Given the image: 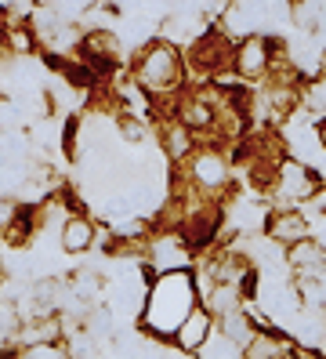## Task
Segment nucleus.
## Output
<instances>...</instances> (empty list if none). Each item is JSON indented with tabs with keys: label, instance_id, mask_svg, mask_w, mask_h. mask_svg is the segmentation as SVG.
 <instances>
[{
	"label": "nucleus",
	"instance_id": "obj_3",
	"mask_svg": "<svg viewBox=\"0 0 326 359\" xmlns=\"http://www.w3.org/2000/svg\"><path fill=\"white\" fill-rule=\"evenodd\" d=\"M210 334H214V330H210V312H207V309H192V312L185 316V323L174 330V341H178L185 352H200V348L207 345Z\"/></svg>",
	"mask_w": 326,
	"mask_h": 359
},
{
	"label": "nucleus",
	"instance_id": "obj_10",
	"mask_svg": "<svg viewBox=\"0 0 326 359\" xmlns=\"http://www.w3.org/2000/svg\"><path fill=\"white\" fill-rule=\"evenodd\" d=\"M200 359H243V348L225 334H210L207 345L200 348Z\"/></svg>",
	"mask_w": 326,
	"mask_h": 359
},
{
	"label": "nucleus",
	"instance_id": "obj_7",
	"mask_svg": "<svg viewBox=\"0 0 326 359\" xmlns=\"http://www.w3.org/2000/svg\"><path fill=\"white\" fill-rule=\"evenodd\" d=\"M269 232H272V240L294 247V243H301V240H308V222H304L301 215H294V210H283V215L272 218Z\"/></svg>",
	"mask_w": 326,
	"mask_h": 359
},
{
	"label": "nucleus",
	"instance_id": "obj_9",
	"mask_svg": "<svg viewBox=\"0 0 326 359\" xmlns=\"http://www.w3.org/2000/svg\"><path fill=\"white\" fill-rule=\"evenodd\" d=\"M192 178L200 182V185H207V189L222 185V182H225V163H222V156H214V153L196 156V163H192Z\"/></svg>",
	"mask_w": 326,
	"mask_h": 359
},
{
	"label": "nucleus",
	"instance_id": "obj_1",
	"mask_svg": "<svg viewBox=\"0 0 326 359\" xmlns=\"http://www.w3.org/2000/svg\"><path fill=\"white\" fill-rule=\"evenodd\" d=\"M196 283L189 272H163V280L149 290V298H145V312H142V320L152 334H174L182 323H185V316L196 309Z\"/></svg>",
	"mask_w": 326,
	"mask_h": 359
},
{
	"label": "nucleus",
	"instance_id": "obj_11",
	"mask_svg": "<svg viewBox=\"0 0 326 359\" xmlns=\"http://www.w3.org/2000/svg\"><path fill=\"white\" fill-rule=\"evenodd\" d=\"M319 145L326 149V120H322V128H319Z\"/></svg>",
	"mask_w": 326,
	"mask_h": 359
},
{
	"label": "nucleus",
	"instance_id": "obj_6",
	"mask_svg": "<svg viewBox=\"0 0 326 359\" xmlns=\"http://www.w3.org/2000/svg\"><path fill=\"white\" fill-rule=\"evenodd\" d=\"M312 189H315V182H312V175H308V167H301V163H294V160H287V163L279 167V193H283V196H290V200L312 196Z\"/></svg>",
	"mask_w": 326,
	"mask_h": 359
},
{
	"label": "nucleus",
	"instance_id": "obj_4",
	"mask_svg": "<svg viewBox=\"0 0 326 359\" xmlns=\"http://www.w3.org/2000/svg\"><path fill=\"white\" fill-rule=\"evenodd\" d=\"M287 262H290L294 269H301L304 276L319 280L322 272H326V247H322V243H315V240H301V243H294V247H290Z\"/></svg>",
	"mask_w": 326,
	"mask_h": 359
},
{
	"label": "nucleus",
	"instance_id": "obj_8",
	"mask_svg": "<svg viewBox=\"0 0 326 359\" xmlns=\"http://www.w3.org/2000/svg\"><path fill=\"white\" fill-rule=\"evenodd\" d=\"M91 243H95V225H91V222L80 218V215L65 218V225H62V247H65V250L80 255V250H87Z\"/></svg>",
	"mask_w": 326,
	"mask_h": 359
},
{
	"label": "nucleus",
	"instance_id": "obj_2",
	"mask_svg": "<svg viewBox=\"0 0 326 359\" xmlns=\"http://www.w3.org/2000/svg\"><path fill=\"white\" fill-rule=\"evenodd\" d=\"M182 80V62L174 55V48L167 44H152L138 55V83L152 95H163V91H174Z\"/></svg>",
	"mask_w": 326,
	"mask_h": 359
},
{
	"label": "nucleus",
	"instance_id": "obj_5",
	"mask_svg": "<svg viewBox=\"0 0 326 359\" xmlns=\"http://www.w3.org/2000/svg\"><path fill=\"white\" fill-rule=\"evenodd\" d=\"M269 58H272V51H269L265 40H261V36H247L243 44H239V51H236V69L243 76H261L269 69Z\"/></svg>",
	"mask_w": 326,
	"mask_h": 359
}]
</instances>
